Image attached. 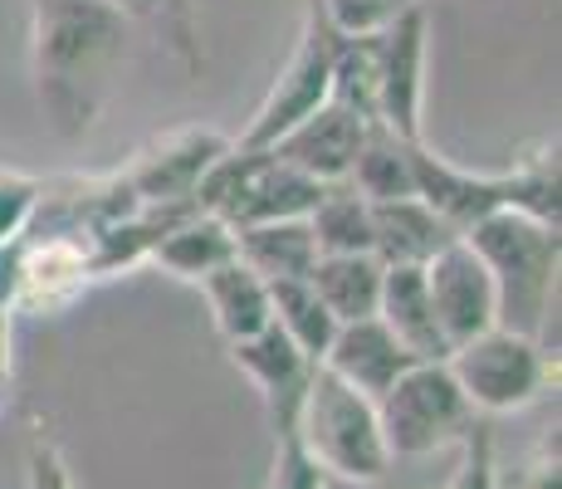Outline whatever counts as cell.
Returning <instances> with one entry per match:
<instances>
[{
  "label": "cell",
  "mask_w": 562,
  "mask_h": 489,
  "mask_svg": "<svg viewBox=\"0 0 562 489\" xmlns=\"http://www.w3.org/2000/svg\"><path fill=\"white\" fill-rule=\"evenodd\" d=\"M123 49L127 20L108 0H35L30 15L35 93L64 137H79L99 123Z\"/></svg>",
  "instance_id": "1"
},
{
  "label": "cell",
  "mask_w": 562,
  "mask_h": 489,
  "mask_svg": "<svg viewBox=\"0 0 562 489\" xmlns=\"http://www.w3.org/2000/svg\"><path fill=\"white\" fill-rule=\"evenodd\" d=\"M484 259L499 299V329L528 333L543 353L558 357V225H543L533 215L494 211L480 225L460 235Z\"/></svg>",
  "instance_id": "2"
},
{
  "label": "cell",
  "mask_w": 562,
  "mask_h": 489,
  "mask_svg": "<svg viewBox=\"0 0 562 489\" xmlns=\"http://www.w3.org/2000/svg\"><path fill=\"white\" fill-rule=\"evenodd\" d=\"M294 436L328 480L382 485L386 470H392L382 426H376V401L362 397V391H352L323 363L313 367V377H308L304 411H299Z\"/></svg>",
  "instance_id": "3"
},
{
  "label": "cell",
  "mask_w": 562,
  "mask_h": 489,
  "mask_svg": "<svg viewBox=\"0 0 562 489\" xmlns=\"http://www.w3.org/2000/svg\"><path fill=\"white\" fill-rule=\"evenodd\" d=\"M474 421H480V411L464 401V391L446 363H411L376 397V426H382L392 460H420V455L446 451Z\"/></svg>",
  "instance_id": "4"
},
{
  "label": "cell",
  "mask_w": 562,
  "mask_h": 489,
  "mask_svg": "<svg viewBox=\"0 0 562 489\" xmlns=\"http://www.w3.org/2000/svg\"><path fill=\"white\" fill-rule=\"evenodd\" d=\"M446 367L480 416H504V411H524L543 397L558 373V357L543 353L528 333L494 323V329L474 333L470 343L450 347Z\"/></svg>",
  "instance_id": "5"
},
{
  "label": "cell",
  "mask_w": 562,
  "mask_h": 489,
  "mask_svg": "<svg viewBox=\"0 0 562 489\" xmlns=\"http://www.w3.org/2000/svg\"><path fill=\"white\" fill-rule=\"evenodd\" d=\"M333 93V25L323 20L318 0H308L304 30L294 40V54L284 59V69L274 74L269 93L259 98L255 118L245 123V133L235 137L240 147H274L294 123H304L313 108H323Z\"/></svg>",
  "instance_id": "6"
},
{
  "label": "cell",
  "mask_w": 562,
  "mask_h": 489,
  "mask_svg": "<svg viewBox=\"0 0 562 489\" xmlns=\"http://www.w3.org/2000/svg\"><path fill=\"white\" fill-rule=\"evenodd\" d=\"M426 59H430V15L416 0L386 30H376V123H386L406 143H420Z\"/></svg>",
  "instance_id": "7"
},
{
  "label": "cell",
  "mask_w": 562,
  "mask_h": 489,
  "mask_svg": "<svg viewBox=\"0 0 562 489\" xmlns=\"http://www.w3.org/2000/svg\"><path fill=\"white\" fill-rule=\"evenodd\" d=\"M231 147L215 127H177V133L153 137L143 152H133L117 177L143 205H196V187L211 171V162Z\"/></svg>",
  "instance_id": "8"
},
{
  "label": "cell",
  "mask_w": 562,
  "mask_h": 489,
  "mask_svg": "<svg viewBox=\"0 0 562 489\" xmlns=\"http://www.w3.org/2000/svg\"><path fill=\"white\" fill-rule=\"evenodd\" d=\"M426 289H430V309H436V323L450 347L470 343L474 333L499 323L494 279H490V269H484V259L464 241H450L426 265Z\"/></svg>",
  "instance_id": "9"
},
{
  "label": "cell",
  "mask_w": 562,
  "mask_h": 489,
  "mask_svg": "<svg viewBox=\"0 0 562 489\" xmlns=\"http://www.w3.org/2000/svg\"><path fill=\"white\" fill-rule=\"evenodd\" d=\"M231 363L255 382L259 401H265V416H269L274 441L294 436V431H299V411H304L308 377H313V367H318V363H308V357L299 353V347L289 343L274 323H269V329H259L255 338L231 343Z\"/></svg>",
  "instance_id": "10"
},
{
  "label": "cell",
  "mask_w": 562,
  "mask_h": 489,
  "mask_svg": "<svg viewBox=\"0 0 562 489\" xmlns=\"http://www.w3.org/2000/svg\"><path fill=\"white\" fill-rule=\"evenodd\" d=\"M93 285V265H89V245L79 235L45 231L40 241H20L15 255V299L10 309H35L54 313L64 303H74L83 289Z\"/></svg>",
  "instance_id": "11"
},
{
  "label": "cell",
  "mask_w": 562,
  "mask_h": 489,
  "mask_svg": "<svg viewBox=\"0 0 562 489\" xmlns=\"http://www.w3.org/2000/svg\"><path fill=\"white\" fill-rule=\"evenodd\" d=\"M411 187H416L420 201H426L456 235H464L470 225H480L484 215L504 211L499 171L456 167V162H446L426 143H411Z\"/></svg>",
  "instance_id": "12"
},
{
  "label": "cell",
  "mask_w": 562,
  "mask_h": 489,
  "mask_svg": "<svg viewBox=\"0 0 562 489\" xmlns=\"http://www.w3.org/2000/svg\"><path fill=\"white\" fill-rule=\"evenodd\" d=\"M367 123H372V118L352 113V108H342L328 98L323 108H313L304 123L289 127L269 152H274L279 162H289L294 171H304V177L323 181V187H328V181H348Z\"/></svg>",
  "instance_id": "13"
},
{
  "label": "cell",
  "mask_w": 562,
  "mask_h": 489,
  "mask_svg": "<svg viewBox=\"0 0 562 489\" xmlns=\"http://www.w3.org/2000/svg\"><path fill=\"white\" fill-rule=\"evenodd\" d=\"M411 363H416V357L392 338V329H386L376 313L372 319L338 323L328 353H323V367H328L333 377H342L352 391H362V397H372V401L382 397V391L392 387Z\"/></svg>",
  "instance_id": "14"
},
{
  "label": "cell",
  "mask_w": 562,
  "mask_h": 489,
  "mask_svg": "<svg viewBox=\"0 0 562 489\" xmlns=\"http://www.w3.org/2000/svg\"><path fill=\"white\" fill-rule=\"evenodd\" d=\"M376 319L392 329V338L406 347L416 363H446L450 343L436 323L426 289V269L416 265H392L382 275V299H376Z\"/></svg>",
  "instance_id": "15"
},
{
  "label": "cell",
  "mask_w": 562,
  "mask_h": 489,
  "mask_svg": "<svg viewBox=\"0 0 562 489\" xmlns=\"http://www.w3.org/2000/svg\"><path fill=\"white\" fill-rule=\"evenodd\" d=\"M450 241H460L420 196H402V201H376L372 205V255L392 265H416L426 269Z\"/></svg>",
  "instance_id": "16"
},
{
  "label": "cell",
  "mask_w": 562,
  "mask_h": 489,
  "mask_svg": "<svg viewBox=\"0 0 562 489\" xmlns=\"http://www.w3.org/2000/svg\"><path fill=\"white\" fill-rule=\"evenodd\" d=\"M147 259L161 265L167 275L201 285L211 269H221V265H231V259H235V231L221 221V215H211V211H187L153 245V255H147Z\"/></svg>",
  "instance_id": "17"
},
{
  "label": "cell",
  "mask_w": 562,
  "mask_h": 489,
  "mask_svg": "<svg viewBox=\"0 0 562 489\" xmlns=\"http://www.w3.org/2000/svg\"><path fill=\"white\" fill-rule=\"evenodd\" d=\"M201 293H205V309H211V323L221 329L225 343L255 338L259 329H269V279H259L240 259L211 269L201 279Z\"/></svg>",
  "instance_id": "18"
},
{
  "label": "cell",
  "mask_w": 562,
  "mask_h": 489,
  "mask_svg": "<svg viewBox=\"0 0 562 489\" xmlns=\"http://www.w3.org/2000/svg\"><path fill=\"white\" fill-rule=\"evenodd\" d=\"M235 259L250 265L259 279H304L318 259L308 221H259L235 231Z\"/></svg>",
  "instance_id": "19"
},
{
  "label": "cell",
  "mask_w": 562,
  "mask_h": 489,
  "mask_svg": "<svg viewBox=\"0 0 562 489\" xmlns=\"http://www.w3.org/2000/svg\"><path fill=\"white\" fill-rule=\"evenodd\" d=\"M382 275H386V265L376 255H318L308 269V285L328 303L333 319L352 323V319H372L376 313Z\"/></svg>",
  "instance_id": "20"
},
{
  "label": "cell",
  "mask_w": 562,
  "mask_h": 489,
  "mask_svg": "<svg viewBox=\"0 0 562 489\" xmlns=\"http://www.w3.org/2000/svg\"><path fill=\"white\" fill-rule=\"evenodd\" d=\"M304 221L318 255H372V201L348 181H328Z\"/></svg>",
  "instance_id": "21"
},
{
  "label": "cell",
  "mask_w": 562,
  "mask_h": 489,
  "mask_svg": "<svg viewBox=\"0 0 562 489\" xmlns=\"http://www.w3.org/2000/svg\"><path fill=\"white\" fill-rule=\"evenodd\" d=\"M348 187L367 196V201H402V196H416L411 187V143L396 137L386 123H367L362 133V147L352 157V171H348Z\"/></svg>",
  "instance_id": "22"
},
{
  "label": "cell",
  "mask_w": 562,
  "mask_h": 489,
  "mask_svg": "<svg viewBox=\"0 0 562 489\" xmlns=\"http://www.w3.org/2000/svg\"><path fill=\"white\" fill-rule=\"evenodd\" d=\"M499 187L504 211L558 225V137H538V143L518 147L514 162L499 171Z\"/></svg>",
  "instance_id": "23"
},
{
  "label": "cell",
  "mask_w": 562,
  "mask_h": 489,
  "mask_svg": "<svg viewBox=\"0 0 562 489\" xmlns=\"http://www.w3.org/2000/svg\"><path fill=\"white\" fill-rule=\"evenodd\" d=\"M269 323H274L308 363H323L333 333H338V319H333L328 303L313 293L308 275L304 279H269Z\"/></svg>",
  "instance_id": "24"
},
{
  "label": "cell",
  "mask_w": 562,
  "mask_h": 489,
  "mask_svg": "<svg viewBox=\"0 0 562 489\" xmlns=\"http://www.w3.org/2000/svg\"><path fill=\"white\" fill-rule=\"evenodd\" d=\"M127 25H147L153 35L187 64L201 69V35H196V0H108Z\"/></svg>",
  "instance_id": "25"
},
{
  "label": "cell",
  "mask_w": 562,
  "mask_h": 489,
  "mask_svg": "<svg viewBox=\"0 0 562 489\" xmlns=\"http://www.w3.org/2000/svg\"><path fill=\"white\" fill-rule=\"evenodd\" d=\"M333 103L376 118V35H338L333 30Z\"/></svg>",
  "instance_id": "26"
},
{
  "label": "cell",
  "mask_w": 562,
  "mask_h": 489,
  "mask_svg": "<svg viewBox=\"0 0 562 489\" xmlns=\"http://www.w3.org/2000/svg\"><path fill=\"white\" fill-rule=\"evenodd\" d=\"M40 201H45V181L30 171L0 167V249L20 245V235L35 225Z\"/></svg>",
  "instance_id": "27"
},
{
  "label": "cell",
  "mask_w": 562,
  "mask_h": 489,
  "mask_svg": "<svg viewBox=\"0 0 562 489\" xmlns=\"http://www.w3.org/2000/svg\"><path fill=\"white\" fill-rule=\"evenodd\" d=\"M460 465L440 489H499V455H494V431L484 421H474L470 431L456 441Z\"/></svg>",
  "instance_id": "28"
},
{
  "label": "cell",
  "mask_w": 562,
  "mask_h": 489,
  "mask_svg": "<svg viewBox=\"0 0 562 489\" xmlns=\"http://www.w3.org/2000/svg\"><path fill=\"white\" fill-rule=\"evenodd\" d=\"M411 5H416V0H318L323 20H328L338 35H376V30H386Z\"/></svg>",
  "instance_id": "29"
},
{
  "label": "cell",
  "mask_w": 562,
  "mask_h": 489,
  "mask_svg": "<svg viewBox=\"0 0 562 489\" xmlns=\"http://www.w3.org/2000/svg\"><path fill=\"white\" fill-rule=\"evenodd\" d=\"M265 489H328V475L313 465V455L299 445V436H284V441H274Z\"/></svg>",
  "instance_id": "30"
},
{
  "label": "cell",
  "mask_w": 562,
  "mask_h": 489,
  "mask_svg": "<svg viewBox=\"0 0 562 489\" xmlns=\"http://www.w3.org/2000/svg\"><path fill=\"white\" fill-rule=\"evenodd\" d=\"M514 489H562V470H558V431H548V436L533 445V455H528V460L518 465Z\"/></svg>",
  "instance_id": "31"
},
{
  "label": "cell",
  "mask_w": 562,
  "mask_h": 489,
  "mask_svg": "<svg viewBox=\"0 0 562 489\" xmlns=\"http://www.w3.org/2000/svg\"><path fill=\"white\" fill-rule=\"evenodd\" d=\"M30 489H74V475H69L64 451L54 441L30 445Z\"/></svg>",
  "instance_id": "32"
},
{
  "label": "cell",
  "mask_w": 562,
  "mask_h": 489,
  "mask_svg": "<svg viewBox=\"0 0 562 489\" xmlns=\"http://www.w3.org/2000/svg\"><path fill=\"white\" fill-rule=\"evenodd\" d=\"M10 382V309L0 303V387Z\"/></svg>",
  "instance_id": "33"
}]
</instances>
